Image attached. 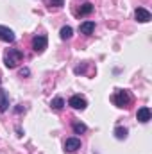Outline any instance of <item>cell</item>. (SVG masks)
<instances>
[{"label":"cell","instance_id":"6da1fadb","mask_svg":"<svg viewBox=\"0 0 152 154\" xmlns=\"http://www.w3.org/2000/svg\"><path fill=\"white\" fill-rule=\"evenodd\" d=\"M22 61H23V52H22L20 48H7V50L4 52V65H5L9 70L16 68Z\"/></svg>","mask_w":152,"mask_h":154},{"label":"cell","instance_id":"7a4b0ae2","mask_svg":"<svg viewBox=\"0 0 152 154\" xmlns=\"http://www.w3.org/2000/svg\"><path fill=\"white\" fill-rule=\"evenodd\" d=\"M111 100H113V104L116 106V108L127 109V108L132 104V95H131L129 90H114Z\"/></svg>","mask_w":152,"mask_h":154},{"label":"cell","instance_id":"3957f363","mask_svg":"<svg viewBox=\"0 0 152 154\" xmlns=\"http://www.w3.org/2000/svg\"><path fill=\"white\" fill-rule=\"evenodd\" d=\"M47 47H48V38L45 34H38L32 38V50L36 54H43L47 50Z\"/></svg>","mask_w":152,"mask_h":154},{"label":"cell","instance_id":"277c9868","mask_svg":"<svg viewBox=\"0 0 152 154\" xmlns=\"http://www.w3.org/2000/svg\"><path fill=\"white\" fill-rule=\"evenodd\" d=\"M68 106L74 108V109H77V111H82V109H86L88 102H86V99H84L82 95H72V97L68 99Z\"/></svg>","mask_w":152,"mask_h":154},{"label":"cell","instance_id":"5b68a950","mask_svg":"<svg viewBox=\"0 0 152 154\" xmlns=\"http://www.w3.org/2000/svg\"><path fill=\"white\" fill-rule=\"evenodd\" d=\"M79 149H81V140H79V138H75V136L66 138V142H65V152L66 154H75Z\"/></svg>","mask_w":152,"mask_h":154},{"label":"cell","instance_id":"8992f818","mask_svg":"<svg viewBox=\"0 0 152 154\" xmlns=\"http://www.w3.org/2000/svg\"><path fill=\"white\" fill-rule=\"evenodd\" d=\"M134 18H136V22H140V23H147V22H150L152 14H150V11L145 9V7H136Z\"/></svg>","mask_w":152,"mask_h":154},{"label":"cell","instance_id":"52a82bcc","mask_svg":"<svg viewBox=\"0 0 152 154\" xmlns=\"http://www.w3.org/2000/svg\"><path fill=\"white\" fill-rule=\"evenodd\" d=\"M16 34L13 29L5 27V25H0V41H5V43H14Z\"/></svg>","mask_w":152,"mask_h":154},{"label":"cell","instance_id":"ba28073f","mask_svg":"<svg viewBox=\"0 0 152 154\" xmlns=\"http://www.w3.org/2000/svg\"><path fill=\"white\" fill-rule=\"evenodd\" d=\"M136 118H138V122H141V124H147V122L152 118L150 108H149V106H141V108L136 111Z\"/></svg>","mask_w":152,"mask_h":154},{"label":"cell","instance_id":"9c48e42d","mask_svg":"<svg viewBox=\"0 0 152 154\" xmlns=\"http://www.w3.org/2000/svg\"><path fill=\"white\" fill-rule=\"evenodd\" d=\"M79 32L84 34V36H91V34L95 32V22H93V20H86V22H82V23L79 25Z\"/></svg>","mask_w":152,"mask_h":154},{"label":"cell","instance_id":"30bf717a","mask_svg":"<svg viewBox=\"0 0 152 154\" xmlns=\"http://www.w3.org/2000/svg\"><path fill=\"white\" fill-rule=\"evenodd\" d=\"M9 109V93L0 88V113H5Z\"/></svg>","mask_w":152,"mask_h":154},{"label":"cell","instance_id":"8fae6325","mask_svg":"<svg viewBox=\"0 0 152 154\" xmlns=\"http://www.w3.org/2000/svg\"><path fill=\"white\" fill-rule=\"evenodd\" d=\"M93 9H95V7H93V4L86 2V4H82V5H81V7L77 9L75 14H77V16H90V14L93 13Z\"/></svg>","mask_w":152,"mask_h":154},{"label":"cell","instance_id":"7c38bea8","mask_svg":"<svg viewBox=\"0 0 152 154\" xmlns=\"http://www.w3.org/2000/svg\"><path fill=\"white\" fill-rule=\"evenodd\" d=\"M50 108H52L54 111H61V109L65 108V99H63V97H54V99L50 100Z\"/></svg>","mask_w":152,"mask_h":154},{"label":"cell","instance_id":"4fadbf2b","mask_svg":"<svg viewBox=\"0 0 152 154\" xmlns=\"http://www.w3.org/2000/svg\"><path fill=\"white\" fill-rule=\"evenodd\" d=\"M72 36H74V29H72L70 25H65V27H61V31H59V38L66 41V39H70Z\"/></svg>","mask_w":152,"mask_h":154},{"label":"cell","instance_id":"5bb4252c","mask_svg":"<svg viewBox=\"0 0 152 154\" xmlns=\"http://www.w3.org/2000/svg\"><path fill=\"white\" fill-rule=\"evenodd\" d=\"M72 129H74V133H75V134H82V133H86V131H88L86 124H82V122H79V120H75V122L72 124Z\"/></svg>","mask_w":152,"mask_h":154},{"label":"cell","instance_id":"9a60e30c","mask_svg":"<svg viewBox=\"0 0 152 154\" xmlns=\"http://www.w3.org/2000/svg\"><path fill=\"white\" fill-rule=\"evenodd\" d=\"M127 127H122V125H118L116 129H114V138L116 140H125L127 138Z\"/></svg>","mask_w":152,"mask_h":154},{"label":"cell","instance_id":"2e32d148","mask_svg":"<svg viewBox=\"0 0 152 154\" xmlns=\"http://www.w3.org/2000/svg\"><path fill=\"white\" fill-rule=\"evenodd\" d=\"M86 70H88V63H82V65H79L74 68V72H75L77 75H84L86 74Z\"/></svg>","mask_w":152,"mask_h":154},{"label":"cell","instance_id":"e0dca14e","mask_svg":"<svg viewBox=\"0 0 152 154\" xmlns=\"http://www.w3.org/2000/svg\"><path fill=\"white\" fill-rule=\"evenodd\" d=\"M48 5H50V7L59 9V7H63V5H65V0H48Z\"/></svg>","mask_w":152,"mask_h":154},{"label":"cell","instance_id":"ac0fdd59","mask_svg":"<svg viewBox=\"0 0 152 154\" xmlns=\"http://www.w3.org/2000/svg\"><path fill=\"white\" fill-rule=\"evenodd\" d=\"M31 75V70H29V68H22V70H20V77H29Z\"/></svg>","mask_w":152,"mask_h":154},{"label":"cell","instance_id":"d6986e66","mask_svg":"<svg viewBox=\"0 0 152 154\" xmlns=\"http://www.w3.org/2000/svg\"><path fill=\"white\" fill-rule=\"evenodd\" d=\"M0 82H2V79H0Z\"/></svg>","mask_w":152,"mask_h":154}]
</instances>
